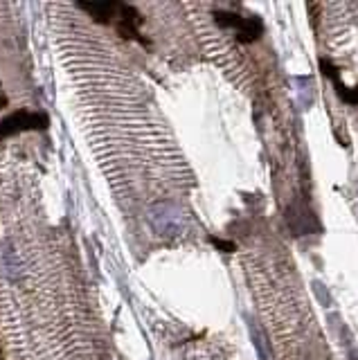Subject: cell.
<instances>
[{
	"instance_id": "1",
	"label": "cell",
	"mask_w": 358,
	"mask_h": 360,
	"mask_svg": "<svg viewBox=\"0 0 358 360\" xmlns=\"http://www.w3.org/2000/svg\"><path fill=\"white\" fill-rule=\"evenodd\" d=\"M50 117L46 113H30V110H14L12 115L0 119V140L12 138L25 131H46Z\"/></svg>"
},
{
	"instance_id": "2",
	"label": "cell",
	"mask_w": 358,
	"mask_h": 360,
	"mask_svg": "<svg viewBox=\"0 0 358 360\" xmlns=\"http://www.w3.org/2000/svg\"><path fill=\"white\" fill-rule=\"evenodd\" d=\"M215 21L219 28H232L237 30V39L241 43H255L263 34V23L257 16H239L232 12H215Z\"/></svg>"
},
{
	"instance_id": "3",
	"label": "cell",
	"mask_w": 358,
	"mask_h": 360,
	"mask_svg": "<svg viewBox=\"0 0 358 360\" xmlns=\"http://www.w3.org/2000/svg\"><path fill=\"white\" fill-rule=\"evenodd\" d=\"M79 7L104 23H108L110 16H115L119 12V3H79Z\"/></svg>"
},
{
	"instance_id": "4",
	"label": "cell",
	"mask_w": 358,
	"mask_h": 360,
	"mask_svg": "<svg viewBox=\"0 0 358 360\" xmlns=\"http://www.w3.org/2000/svg\"><path fill=\"white\" fill-rule=\"evenodd\" d=\"M336 86V92H338V97L347 101V104H358V86H354V88H349V86H345L340 79L334 81Z\"/></svg>"
},
{
	"instance_id": "5",
	"label": "cell",
	"mask_w": 358,
	"mask_h": 360,
	"mask_svg": "<svg viewBox=\"0 0 358 360\" xmlns=\"http://www.w3.org/2000/svg\"><path fill=\"white\" fill-rule=\"evenodd\" d=\"M210 243L217 246L221 252H235L237 250V246L232 241H223V239H217V237H210Z\"/></svg>"
},
{
	"instance_id": "6",
	"label": "cell",
	"mask_w": 358,
	"mask_h": 360,
	"mask_svg": "<svg viewBox=\"0 0 358 360\" xmlns=\"http://www.w3.org/2000/svg\"><path fill=\"white\" fill-rule=\"evenodd\" d=\"M5 106H7V97L0 95V108H5Z\"/></svg>"
}]
</instances>
